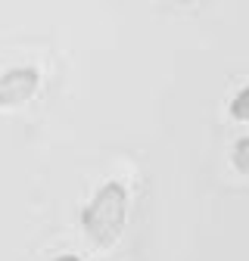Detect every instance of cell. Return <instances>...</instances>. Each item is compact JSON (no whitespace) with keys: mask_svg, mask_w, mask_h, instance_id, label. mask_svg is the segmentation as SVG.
Listing matches in <instances>:
<instances>
[{"mask_svg":"<svg viewBox=\"0 0 249 261\" xmlns=\"http://www.w3.org/2000/svg\"><path fill=\"white\" fill-rule=\"evenodd\" d=\"M231 115H234L237 121H249V84L234 93V100H231Z\"/></svg>","mask_w":249,"mask_h":261,"instance_id":"cell-3","label":"cell"},{"mask_svg":"<svg viewBox=\"0 0 249 261\" xmlns=\"http://www.w3.org/2000/svg\"><path fill=\"white\" fill-rule=\"evenodd\" d=\"M50 261H84V258H78V255H69V252H66V255H56V258H50Z\"/></svg>","mask_w":249,"mask_h":261,"instance_id":"cell-5","label":"cell"},{"mask_svg":"<svg viewBox=\"0 0 249 261\" xmlns=\"http://www.w3.org/2000/svg\"><path fill=\"white\" fill-rule=\"evenodd\" d=\"M41 78L35 69H10L4 78H0V103L4 106H19L25 100H31L38 90Z\"/></svg>","mask_w":249,"mask_h":261,"instance_id":"cell-2","label":"cell"},{"mask_svg":"<svg viewBox=\"0 0 249 261\" xmlns=\"http://www.w3.org/2000/svg\"><path fill=\"white\" fill-rule=\"evenodd\" d=\"M124 221H128V187L118 180L103 184L81 208V230L97 249H109L121 237Z\"/></svg>","mask_w":249,"mask_h":261,"instance_id":"cell-1","label":"cell"},{"mask_svg":"<svg viewBox=\"0 0 249 261\" xmlns=\"http://www.w3.org/2000/svg\"><path fill=\"white\" fill-rule=\"evenodd\" d=\"M231 162H234V168H237L240 174H249V137H243V140L234 143Z\"/></svg>","mask_w":249,"mask_h":261,"instance_id":"cell-4","label":"cell"}]
</instances>
